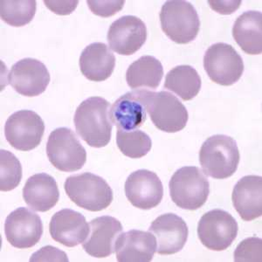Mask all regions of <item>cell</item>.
Masks as SVG:
<instances>
[{
    "label": "cell",
    "mask_w": 262,
    "mask_h": 262,
    "mask_svg": "<svg viewBox=\"0 0 262 262\" xmlns=\"http://www.w3.org/2000/svg\"><path fill=\"white\" fill-rule=\"evenodd\" d=\"M111 104L105 99L93 96L82 101L75 111V128L90 146L102 148L111 142L113 124Z\"/></svg>",
    "instance_id": "1"
},
{
    "label": "cell",
    "mask_w": 262,
    "mask_h": 262,
    "mask_svg": "<svg viewBox=\"0 0 262 262\" xmlns=\"http://www.w3.org/2000/svg\"><path fill=\"white\" fill-rule=\"evenodd\" d=\"M241 155L236 141L226 135H215L203 143L200 163L204 172L215 179L232 177L238 169Z\"/></svg>",
    "instance_id": "2"
},
{
    "label": "cell",
    "mask_w": 262,
    "mask_h": 262,
    "mask_svg": "<svg viewBox=\"0 0 262 262\" xmlns=\"http://www.w3.org/2000/svg\"><path fill=\"white\" fill-rule=\"evenodd\" d=\"M66 193L79 207L100 212L111 206L113 191L105 179L96 174L84 172L66 179Z\"/></svg>",
    "instance_id": "3"
},
{
    "label": "cell",
    "mask_w": 262,
    "mask_h": 262,
    "mask_svg": "<svg viewBox=\"0 0 262 262\" xmlns=\"http://www.w3.org/2000/svg\"><path fill=\"white\" fill-rule=\"evenodd\" d=\"M170 195L176 206L194 211L202 207L208 199V179L200 168L182 167L173 174L169 183Z\"/></svg>",
    "instance_id": "4"
},
{
    "label": "cell",
    "mask_w": 262,
    "mask_h": 262,
    "mask_svg": "<svg viewBox=\"0 0 262 262\" xmlns=\"http://www.w3.org/2000/svg\"><path fill=\"white\" fill-rule=\"evenodd\" d=\"M162 30L178 44H188L200 33V20L191 3L183 0L167 1L160 12Z\"/></svg>",
    "instance_id": "5"
},
{
    "label": "cell",
    "mask_w": 262,
    "mask_h": 262,
    "mask_svg": "<svg viewBox=\"0 0 262 262\" xmlns=\"http://www.w3.org/2000/svg\"><path fill=\"white\" fill-rule=\"evenodd\" d=\"M47 154L57 170L74 172L86 164V151L71 128H58L51 132L47 143Z\"/></svg>",
    "instance_id": "6"
},
{
    "label": "cell",
    "mask_w": 262,
    "mask_h": 262,
    "mask_svg": "<svg viewBox=\"0 0 262 262\" xmlns=\"http://www.w3.org/2000/svg\"><path fill=\"white\" fill-rule=\"evenodd\" d=\"M204 69L209 78L221 86H232L242 78L244 62L238 52L227 43H216L205 53Z\"/></svg>",
    "instance_id": "7"
},
{
    "label": "cell",
    "mask_w": 262,
    "mask_h": 262,
    "mask_svg": "<svg viewBox=\"0 0 262 262\" xmlns=\"http://www.w3.org/2000/svg\"><path fill=\"white\" fill-rule=\"evenodd\" d=\"M238 231L235 219L221 209L205 213L198 225V236L201 243L217 252L227 250L235 241Z\"/></svg>",
    "instance_id": "8"
},
{
    "label": "cell",
    "mask_w": 262,
    "mask_h": 262,
    "mask_svg": "<svg viewBox=\"0 0 262 262\" xmlns=\"http://www.w3.org/2000/svg\"><path fill=\"white\" fill-rule=\"evenodd\" d=\"M147 112L154 125L167 133H176L185 128L189 118L185 105L167 91H149Z\"/></svg>",
    "instance_id": "9"
},
{
    "label": "cell",
    "mask_w": 262,
    "mask_h": 262,
    "mask_svg": "<svg viewBox=\"0 0 262 262\" xmlns=\"http://www.w3.org/2000/svg\"><path fill=\"white\" fill-rule=\"evenodd\" d=\"M45 123L41 117L32 111H19L12 114L5 125V136L14 149L29 151L41 143Z\"/></svg>",
    "instance_id": "10"
},
{
    "label": "cell",
    "mask_w": 262,
    "mask_h": 262,
    "mask_svg": "<svg viewBox=\"0 0 262 262\" xmlns=\"http://www.w3.org/2000/svg\"><path fill=\"white\" fill-rule=\"evenodd\" d=\"M6 239L12 247L30 248L39 243L43 234V223L39 215L26 207L11 212L5 223Z\"/></svg>",
    "instance_id": "11"
},
{
    "label": "cell",
    "mask_w": 262,
    "mask_h": 262,
    "mask_svg": "<svg viewBox=\"0 0 262 262\" xmlns=\"http://www.w3.org/2000/svg\"><path fill=\"white\" fill-rule=\"evenodd\" d=\"M8 82L19 95L33 97L45 92L50 82V74L44 63L25 58L12 66Z\"/></svg>",
    "instance_id": "12"
},
{
    "label": "cell",
    "mask_w": 262,
    "mask_h": 262,
    "mask_svg": "<svg viewBox=\"0 0 262 262\" xmlns=\"http://www.w3.org/2000/svg\"><path fill=\"white\" fill-rule=\"evenodd\" d=\"M107 39L111 49L117 54L132 55L146 41V25L136 16H123L112 23Z\"/></svg>",
    "instance_id": "13"
},
{
    "label": "cell",
    "mask_w": 262,
    "mask_h": 262,
    "mask_svg": "<svg viewBox=\"0 0 262 262\" xmlns=\"http://www.w3.org/2000/svg\"><path fill=\"white\" fill-rule=\"evenodd\" d=\"M125 194L132 206L142 210H150L161 203L164 186L155 172L138 170L131 173L126 180Z\"/></svg>",
    "instance_id": "14"
},
{
    "label": "cell",
    "mask_w": 262,
    "mask_h": 262,
    "mask_svg": "<svg viewBox=\"0 0 262 262\" xmlns=\"http://www.w3.org/2000/svg\"><path fill=\"white\" fill-rule=\"evenodd\" d=\"M149 91L136 90L117 99L111 108L114 124L122 130H134L146 121L147 101Z\"/></svg>",
    "instance_id": "15"
},
{
    "label": "cell",
    "mask_w": 262,
    "mask_h": 262,
    "mask_svg": "<svg viewBox=\"0 0 262 262\" xmlns=\"http://www.w3.org/2000/svg\"><path fill=\"white\" fill-rule=\"evenodd\" d=\"M149 232L157 239V253L170 255L179 253L187 242V225L185 221L174 213H166L157 217L152 222Z\"/></svg>",
    "instance_id": "16"
},
{
    "label": "cell",
    "mask_w": 262,
    "mask_h": 262,
    "mask_svg": "<svg viewBox=\"0 0 262 262\" xmlns=\"http://www.w3.org/2000/svg\"><path fill=\"white\" fill-rule=\"evenodd\" d=\"M90 234L82 244L90 256L106 258L116 252L117 238L122 234V226L116 217L101 216L90 222Z\"/></svg>",
    "instance_id": "17"
},
{
    "label": "cell",
    "mask_w": 262,
    "mask_h": 262,
    "mask_svg": "<svg viewBox=\"0 0 262 262\" xmlns=\"http://www.w3.org/2000/svg\"><path fill=\"white\" fill-rule=\"evenodd\" d=\"M90 225L80 212L63 209L51 219L49 232L53 239L65 247L82 244L90 234Z\"/></svg>",
    "instance_id": "18"
},
{
    "label": "cell",
    "mask_w": 262,
    "mask_h": 262,
    "mask_svg": "<svg viewBox=\"0 0 262 262\" xmlns=\"http://www.w3.org/2000/svg\"><path fill=\"white\" fill-rule=\"evenodd\" d=\"M156 252L157 239L150 232L131 230L116 242V259L120 262H149Z\"/></svg>",
    "instance_id": "19"
},
{
    "label": "cell",
    "mask_w": 262,
    "mask_h": 262,
    "mask_svg": "<svg viewBox=\"0 0 262 262\" xmlns=\"http://www.w3.org/2000/svg\"><path fill=\"white\" fill-rule=\"evenodd\" d=\"M232 205L242 220L251 221L262 215V178L250 175L238 180L232 194Z\"/></svg>",
    "instance_id": "20"
},
{
    "label": "cell",
    "mask_w": 262,
    "mask_h": 262,
    "mask_svg": "<svg viewBox=\"0 0 262 262\" xmlns=\"http://www.w3.org/2000/svg\"><path fill=\"white\" fill-rule=\"evenodd\" d=\"M27 206L36 212H48L56 206L60 199L57 182L47 173H38L27 179L23 188Z\"/></svg>",
    "instance_id": "21"
},
{
    "label": "cell",
    "mask_w": 262,
    "mask_h": 262,
    "mask_svg": "<svg viewBox=\"0 0 262 262\" xmlns=\"http://www.w3.org/2000/svg\"><path fill=\"white\" fill-rule=\"evenodd\" d=\"M80 69L90 81H103L111 77L116 67V57L106 44L96 42L88 46L80 56Z\"/></svg>",
    "instance_id": "22"
},
{
    "label": "cell",
    "mask_w": 262,
    "mask_h": 262,
    "mask_svg": "<svg viewBox=\"0 0 262 262\" xmlns=\"http://www.w3.org/2000/svg\"><path fill=\"white\" fill-rule=\"evenodd\" d=\"M232 36L246 54L252 55L261 54V12L248 11L242 13L234 22Z\"/></svg>",
    "instance_id": "23"
},
{
    "label": "cell",
    "mask_w": 262,
    "mask_h": 262,
    "mask_svg": "<svg viewBox=\"0 0 262 262\" xmlns=\"http://www.w3.org/2000/svg\"><path fill=\"white\" fill-rule=\"evenodd\" d=\"M164 76L161 61L155 57L142 56L129 65L126 72V81L132 90L143 88L156 90Z\"/></svg>",
    "instance_id": "24"
},
{
    "label": "cell",
    "mask_w": 262,
    "mask_h": 262,
    "mask_svg": "<svg viewBox=\"0 0 262 262\" xmlns=\"http://www.w3.org/2000/svg\"><path fill=\"white\" fill-rule=\"evenodd\" d=\"M164 86L175 93L183 101H190L201 90V78L191 66H177L167 74Z\"/></svg>",
    "instance_id": "25"
},
{
    "label": "cell",
    "mask_w": 262,
    "mask_h": 262,
    "mask_svg": "<svg viewBox=\"0 0 262 262\" xmlns=\"http://www.w3.org/2000/svg\"><path fill=\"white\" fill-rule=\"evenodd\" d=\"M116 143L123 155L134 159L146 156L152 147L150 137L145 132L138 129L128 132L118 128Z\"/></svg>",
    "instance_id": "26"
},
{
    "label": "cell",
    "mask_w": 262,
    "mask_h": 262,
    "mask_svg": "<svg viewBox=\"0 0 262 262\" xmlns=\"http://www.w3.org/2000/svg\"><path fill=\"white\" fill-rule=\"evenodd\" d=\"M37 3L31 1H1L0 14L6 24L12 27H24L29 24L35 16Z\"/></svg>",
    "instance_id": "27"
},
{
    "label": "cell",
    "mask_w": 262,
    "mask_h": 262,
    "mask_svg": "<svg viewBox=\"0 0 262 262\" xmlns=\"http://www.w3.org/2000/svg\"><path fill=\"white\" fill-rule=\"evenodd\" d=\"M0 158V190L2 191H12L18 187L22 179V166L20 162L12 152L5 149H1Z\"/></svg>",
    "instance_id": "28"
},
{
    "label": "cell",
    "mask_w": 262,
    "mask_h": 262,
    "mask_svg": "<svg viewBox=\"0 0 262 262\" xmlns=\"http://www.w3.org/2000/svg\"><path fill=\"white\" fill-rule=\"evenodd\" d=\"M233 256L235 261L261 262V238L256 237L246 238L237 247Z\"/></svg>",
    "instance_id": "29"
},
{
    "label": "cell",
    "mask_w": 262,
    "mask_h": 262,
    "mask_svg": "<svg viewBox=\"0 0 262 262\" xmlns=\"http://www.w3.org/2000/svg\"><path fill=\"white\" fill-rule=\"evenodd\" d=\"M91 12L100 17H111L120 12L125 1H86Z\"/></svg>",
    "instance_id": "30"
},
{
    "label": "cell",
    "mask_w": 262,
    "mask_h": 262,
    "mask_svg": "<svg viewBox=\"0 0 262 262\" xmlns=\"http://www.w3.org/2000/svg\"><path fill=\"white\" fill-rule=\"evenodd\" d=\"M69 261L64 252L58 249L56 247H42L40 250L33 253L31 257L30 261Z\"/></svg>",
    "instance_id": "31"
},
{
    "label": "cell",
    "mask_w": 262,
    "mask_h": 262,
    "mask_svg": "<svg viewBox=\"0 0 262 262\" xmlns=\"http://www.w3.org/2000/svg\"><path fill=\"white\" fill-rule=\"evenodd\" d=\"M78 1H44L46 6L58 15H69L77 7Z\"/></svg>",
    "instance_id": "32"
}]
</instances>
